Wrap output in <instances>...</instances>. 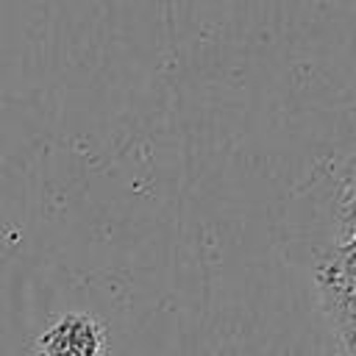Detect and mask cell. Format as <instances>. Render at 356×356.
Masks as SVG:
<instances>
[{"mask_svg": "<svg viewBox=\"0 0 356 356\" xmlns=\"http://www.w3.org/2000/svg\"><path fill=\"white\" fill-rule=\"evenodd\" d=\"M328 181L339 189H356V150H350L342 161L328 167Z\"/></svg>", "mask_w": 356, "mask_h": 356, "instance_id": "4", "label": "cell"}, {"mask_svg": "<svg viewBox=\"0 0 356 356\" xmlns=\"http://www.w3.org/2000/svg\"><path fill=\"white\" fill-rule=\"evenodd\" d=\"M42 356H103V328L86 314H64L39 339Z\"/></svg>", "mask_w": 356, "mask_h": 356, "instance_id": "2", "label": "cell"}, {"mask_svg": "<svg viewBox=\"0 0 356 356\" xmlns=\"http://www.w3.org/2000/svg\"><path fill=\"white\" fill-rule=\"evenodd\" d=\"M334 236L328 242L325 250H331L334 245L345 242L348 236H356V189H339L337 186V197H334ZM323 250V253H325Z\"/></svg>", "mask_w": 356, "mask_h": 356, "instance_id": "3", "label": "cell"}, {"mask_svg": "<svg viewBox=\"0 0 356 356\" xmlns=\"http://www.w3.org/2000/svg\"><path fill=\"white\" fill-rule=\"evenodd\" d=\"M314 281L342 348L348 356H356V270H348L323 256L314 264Z\"/></svg>", "mask_w": 356, "mask_h": 356, "instance_id": "1", "label": "cell"}]
</instances>
